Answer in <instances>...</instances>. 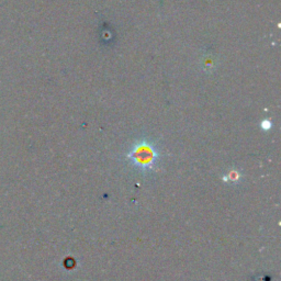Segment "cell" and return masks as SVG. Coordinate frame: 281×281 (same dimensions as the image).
Here are the masks:
<instances>
[{"label": "cell", "instance_id": "obj_1", "mask_svg": "<svg viewBox=\"0 0 281 281\" xmlns=\"http://www.w3.org/2000/svg\"><path fill=\"white\" fill-rule=\"evenodd\" d=\"M159 151L157 146L146 139L139 140L133 144L126 154V159L142 172H151L156 169L159 161Z\"/></svg>", "mask_w": 281, "mask_h": 281}, {"label": "cell", "instance_id": "obj_2", "mask_svg": "<svg viewBox=\"0 0 281 281\" xmlns=\"http://www.w3.org/2000/svg\"><path fill=\"white\" fill-rule=\"evenodd\" d=\"M241 172L236 170V169H233L228 172L227 175H225L223 177V181L225 182H233V184H236V182L240 181L241 179Z\"/></svg>", "mask_w": 281, "mask_h": 281}, {"label": "cell", "instance_id": "obj_3", "mask_svg": "<svg viewBox=\"0 0 281 281\" xmlns=\"http://www.w3.org/2000/svg\"><path fill=\"white\" fill-rule=\"evenodd\" d=\"M260 126L264 131H268L273 128V123H271V121H269V120H264L263 122H261Z\"/></svg>", "mask_w": 281, "mask_h": 281}]
</instances>
